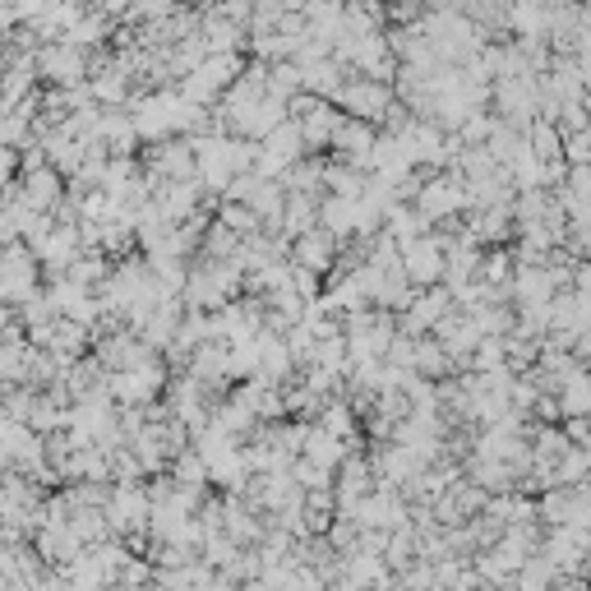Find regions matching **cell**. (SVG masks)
<instances>
[{
  "instance_id": "cell-1",
  "label": "cell",
  "mask_w": 591,
  "mask_h": 591,
  "mask_svg": "<svg viewBox=\"0 0 591 591\" xmlns=\"http://www.w3.org/2000/svg\"><path fill=\"white\" fill-rule=\"evenodd\" d=\"M338 102L351 111V116H361V121H370V116H384L388 107H393V88L379 84V79H351V84L338 88Z\"/></svg>"
},
{
  "instance_id": "cell-7",
  "label": "cell",
  "mask_w": 591,
  "mask_h": 591,
  "mask_svg": "<svg viewBox=\"0 0 591 591\" xmlns=\"http://www.w3.org/2000/svg\"><path fill=\"white\" fill-rule=\"evenodd\" d=\"M444 310H448V296H444V291H430V296H421V301L411 305L407 328H425V324H435V319H444Z\"/></svg>"
},
{
  "instance_id": "cell-12",
  "label": "cell",
  "mask_w": 591,
  "mask_h": 591,
  "mask_svg": "<svg viewBox=\"0 0 591 591\" xmlns=\"http://www.w3.org/2000/svg\"><path fill=\"white\" fill-rule=\"evenodd\" d=\"M568 157H573V162L582 167V157H587V139H582V134H573V139H568Z\"/></svg>"
},
{
  "instance_id": "cell-13",
  "label": "cell",
  "mask_w": 591,
  "mask_h": 591,
  "mask_svg": "<svg viewBox=\"0 0 591 591\" xmlns=\"http://www.w3.org/2000/svg\"><path fill=\"white\" fill-rule=\"evenodd\" d=\"M14 24V10H10V0H0V28H10Z\"/></svg>"
},
{
  "instance_id": "cell-11",
  "label": "cell",
  "mask_w": 591,
  "mask_h": 591,
  "mask_svg": "<svg viewBox=\"0 0 591 591\" xmlns=\"http://www.w3.org/2000/svg\"><path fill=\"white\" fill-rule=\"evenodd\" d=\"M51 199H56V176H47V171H42V176H33V181H28V204L47 208Z\"/></svg>"
},
{
  "instance_id": "cell-5",
  "label": "cell",
  "mask_w": 591,
  "mask_h": 591,
  "mask_svg": "<svg viewBox=\"0 0 591 591\" xmlns=\"http://www.w3.org/2000/svg\"><path fill=\"white\" fill-rule=\"evenodd\" d=\"M462 199H467V190H462L458 181H430V185H421V218H444V213L462 208Z\"/></svg>"
},
{
  "instance_id": "cell-10",
  "label": "cell",
  "mask_w": 591,
  "mask_h": 591,
  "mask_svg": "<svg viewBox=\"0 0 591 591\" xmlns=\"http://www.w3.org/2000/svg\"><path fill=\"white\" fill-rule=\"evenodd\" d=\"M384 14L398 28H407V24H421V19H425V5H421V0H388Z\"/></svg>"
},
{
  "instance_id": "cell-6",
  "label": "cell",
  "mask_w": 591,
  "mask_h": 591,
  "mask_svg": "<svg viewBox=\"0 0 591 591\" xmlns=\"http://www.w3.org/2000/svg\"><path fill=\"white\" fill-rule=\"evenodd\" d=\"M190 162H194L190 144H162L153 153V167L157 171H171V176H185V171H190Z\"/></svg>"
},
{
  "instance_id": "cell-9",
  "label": "cell",
  "mask_w": 591,
  "mask_h": 591,
  "mask_svg": "<svg viewBox=\"0 0 591 591\" xmlns=\"http://www.w3.org/2000/svg\"><path fill=\"white\" fill-rule=\"evenodd\" d=\"M176 10H181L176 0H130L125 19H148V24H157V19H167V14H176Z\"/></svg>"
},
{
  "instance_id": "cell-3",
  "label": "cell",
  "mask_w": 591,
  "mask_h": 591,
  "mask_svg": "<svg viewBox=\"0 0 591 591\" xmlns=\"http://www.w3.org/2000/svg\"><path fill=\"white\" fill-rule=\"evenodd\" d=\"M402 278L411 282H435L444 278V254L435 241H407L402 245Z\"/></svg>"
},
{
  "instance_id": "cell-2",
  "label": "cell",
  "mask_w": 591,
  "mask_h": 591,
  "mask_svg": "<svg viewBox=\"0 0 591 591\" xmlns=\"http://www.w3.org/2000/svg\"><path fill=\"white\" fill-rule=\"evenodd\" d=\"M33 70L47 74V79H61V84H79L88 74V61H84V51L70 47V42H51V47H42L33 56Z\"/></svg>"
},
{
  "instance_id": "cell-8",
  "label": "cell",
  "mask_w": 591,
  "mask_h": 591,
  "mask_svg": "<svg viewBox=\"0 0 591 591\" xmlns=\"http://www.w3.org/2000/svg\"><path fill=\"white\" fill-rule=\"evenodd\" d=\"M296 254L305 259V268H324L328 254H333V241H328V236H314V231H305L301 241H296Z\"/></svg>"
},
{
  "instance_id": "cell-4",
  "label": "cell",
  "mask_w": 591,
  "mask_h": 591,
  "mask_svg": "<svg viewBox=\"0 0 591 591\" xmlns=\"http://www.w3.org/2000/svg\"><path fill=\"white\" fill-rule=\"evenodd\" d=\"M495 97L508 121H531V111H536V79H499Z\"/></svg>"
}]
</instances>
